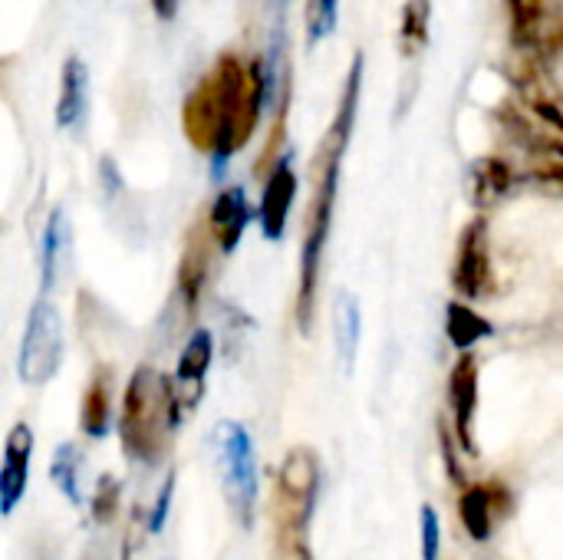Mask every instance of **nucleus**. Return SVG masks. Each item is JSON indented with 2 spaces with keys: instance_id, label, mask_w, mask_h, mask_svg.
<instances>
[{
  "instance_id": "obj_24",
  "label": "nucleus",
  "mask_w": 563,
  "mask_h": 560,
  "mask_svg": "<svg viewBox=\"0 0 563 560\" xmlns=\"http://www.w3.org/2000/svg\"><path fill=\"white\" fill-rule=\"evenodd\" d=\"M205 277H208V254H205L201 244H195V248H188V254L181 261V290L188 297V307L198 304V294L205 287Z\"/></svg>"
},
{
  "instance_id": "obj_28",
  "label": "nucleus",
  "mask_w": 563,
  "mask_h": 560,
  "mask_svg": "<svg viewBox=\"0 0 563 560\" xmlns=\"http://www.w3.org/2000/svg\"><path fill=\"white\" fill-rule=\"evenodd\" d=\"M439 439H442V455H445V462H449V475H452V482L455 485H465V472L459 469V462H455V439H452V432L442 426L439 429Z\"/></svg>"
},
{
  "instance_id": "obj_21",
  "label": "nucleus",
  "mask_w": 563,
  "mask_h": 560,
  "mask_svg": "<svg viewBox=\"0 0 563 560\" xmlns=\"http://www.w3.org/2000/svg\"><path fill=\"white\" fill-rule=\"evenodd\" d=\"M445 317H449V320H445V330H449V340H452V347H455V350H472L478 340L492 337V323H488V320H482L468 304L452 300Z\"/></svg>"
},
{
  "instance_id": "obj_26",
  "label": "nucleus",
  "mask_w": 563,
  "mask_h": 560,
  "mask_svg": "<svg viewBox=\"0 0 563 560\" xmlns=\"http://www.w3.org/2000/svg\"><path fill=\"white\" fill-rule=\"evenodd\" d=\"M419 521H422V560H439V548H442V521H439V512L432 505H422Z\"/></svg>"
},
{
  "instance_id": "obj_2",
  "label": "nucleus",
  "mask_w": 563,
  "mask_h": 560,
  "mask_svg": "<svg viewBox=\"0 0 563 560\" xmlns=\"http://www.w3.org/2000/svg\"><path fill=\"white\" fill-rule=\"evenodd\" d=\"M360 89H363V53L353 56L340 109H336L333 125H330V132H327V139L320 145V155H317V191H313V201H310V221H307V238H303V251H300V284H297V323H300L303 337H310V330H313L320 261H323L327 238H330V228H333L340 168H343V155L350 149V135H353V125H356Z\"/></svg>"
},
{
  "instance_id": "obj_15",
  "label": "nucleus",
  "mask_w": 563,
  "mask_h": 560,
  "mask_svg": "<svg viewBox=\"0 0 563 560\" xmlns=\"http://www.w3.org/2000/svg\"><path fill=\"white\" fill-rule=\"evenodd\" d=\"M73 257V224L66 208H56L43 228V241H40V294H53V287L59 284L63 271L69 267Z\"/></svg>"
},
{
  "instance_id": "obj_4",
  "label": "nucleus",
  "mask_w": 563,
  "mask_h": 560,
  "mask_svg": "<svg viewBox=\"0 0 563 560\" xmlns=\"http://www.w3.org/2000/svg\"><path fill=\"white\" fill-rule=\"evenodd\" d=\"M323 485V469L313 449L297 446L284 455L277 472V492L271 505V560H313L310 525Z\"/></svg>"
},
{
  "instance_id": "obj_18",
  "label": "nucleus",
  "mask_w": 563,
  "mask_h": 560,
  "mask_svg": "<svg viewBox=\"0 0 563 560\" xmlns=\"http://www.w3.org/2000/svg\"><path fill=\"white\" fill-rule=\"evenodd\" d=\"M515 172L505 158H478L468 168V201L475 208H492L511 191Z\"/></svg>"
},
{
  "instance_id": "obj_30",
  "label": "nucleus",
  "mask_w": 563,
  "mask_h": 560,
  "mask_svg": "<svg viewBox=\"0 0 563 560\" xmlns=\"http://www.w3.org/2000/svg\"><path fill=\"white\" fill-rule=\"evenodd\" d=\"M152 10L158 20H172L178 13V0H152Z\"/></svg>"
},
{
  "instance_id": "obj_14",
  "label": "nucleus",
  "mask_w": 563,
  "mask_h": 560,
  "mask_svg": "<svg viewBox=\"0 0 563 560\" xmlns=\"http://www.w3.org/2000/svg\"><path fill=\"white\" fill-rule=\"evenodd\" d=\"M251 221H254V208H251L247 191L241 185L221 188L218 198L211 201V215H208V231H211L218 251L231 254L241 244V238H244Z\"/></svg>"
},
{
  "instance_id": "obj_11",
  "label": "nucleus",
  "mask_w": 563,
  "mask_h": 560,
  "mask_svg": "<svg viewBox=\"0 0 563 560\" xmlns=\"http://www.w3.org/2000/svg\"><path fill=\"white\" fill-rule=\"evenodd\" d=\"M449 406L455 419V442L468 452L478 455L475 446V413H478V360L475 353L462 350L459 363L452 366L449 376Z\"/></svg>"
},
{
  "instance_id": "obj_25",
  "label": "nucleus",
  "mask_w": 563,
  "mask_h": 560,
  "mask_svg": "<svg viewBox=\"0 0 563 560\" xmlns=\"http://www.w3.org/2000/svg\"><path fill=\"white\" fill-rule=\"evenodd\" d=\"M119 492H122V485H119L115 475H99L96 492L89 498V512H92V521L96 525H109L115 518V512H119Z\"/></svg>"
},
{
  "instance_id": "obj_5",
  "label": "nucleus",
  "mask_w": 563,
  "mask_h": 560,
  "mask_svg": "<svg viewBox=\"0 0 563 560\" xmlns=\"http://www.w3.org/2000/svg\"><path fill=\"white\" fill-rule=\"evenodd\" d=\"M214 446L221 459V482H224V498L231 515L244 531L254 528V508H257V455H254V439L251 432L224 419L214 426Z\"/></svg>"
},
{
  "instance_id": "obj_7",
  "label": "nucleus",
  "mask_w": 563,
  "mask_h": 560,
  "mask_svg": "<svg viewBox=\"0 0 563 560\" xmlns=\"http://www.w3.org/2000/svg\"><path fill=\"white\" fill-rule=\"evenodd\" d=\"M455 290L465 300H485L495 290V271H492V254H488V221L475 218L465 224L459 251H455V274H452Z\"/></svg>"
},
{
  "instance_id": "obj_3",
  "label": "nucleus",
  "mask_w": 563,
  "mask_h": 560,
  "mask_svg": "<svg viewBox=\"0 0 563 560\" xmlns=\"http://www.w3.org/2000/svg\"><path fill=\"white\" fill-rule=\"evenodd\" d=\"M181 419L185 416L175 406L172 380L152 366H139L125 386L122 413H119V439L125 455L148 469L158 465Z\"/></svg>"
},
{
  "instance_id": "obj_13",
  "label": "nucleus",
  "mask_w": 563,
  "mask_h": 560,
  "mask_svg": "<svg viewBox=\"0 0 563 560\" xmlns=\"http://www.w3.org/2000/svg\"><path fill=\"white\" fill-rule=\"evenodd\" d=\"M30 452H33V432L26 422H16L7 432L3 459H0V515L10 518L26 492L30 479Z\"/></svg>"
},
{
  "instance_id": "obj_6",
  "label": "nucleus",
  "mask_w": 563,
  "mask_h": 560,
  "mask_svg": "<svg viewBox=\"0 0 563 560\" xmlns=\"http://www.w3.org/2000/svg\"><path fill=\"white\" fill-rule=\"evenodd\" d=\"M66 356V337H63V317L56 304L40 294L30 304L23 340H20V356H16V373L26 386H46Z\"/></svg>"
},
{
  "instance_id": "obj_27",
  "label": "nucleus",
  "mask_w": 563,
  "mask_h": 560,
  "mask_svg": "<svg viewBox=\"0 0 563 560\" xmlns=\"http://www.w3.org/2000/svg\"><path fill=\"white\" fill-rule=\"evenodd\" d=\"M172 495H175V472H168V479H165V485H162V492H158V498H155V508L145 515V518H148L145 528H148L152 535H158V531L165 528L168 512H172Z\"/></svg>"
},
{
  "instance_id": "obj_17",
  "label": "nucleus",
  "mask_w": 563,
  "mask_h": 560,
  "mask_svg": "<svg viewBox=\"0 0 563 560\" xmlns=\"http://www.w3.org/2000/svg\"><path fill=\"white\" fill-rule=\"evenodd\" d=\"M333 340H336V360H340L343 376H353L360 340H363V310H360V300L350 290L336 294V304H333Z\"/></svg>"
},
{
  "instance_id": "obj_9",
  "label": "nucleus",
  "mask_w": 563,
  "mask_h": 560,
  "mask_svg": "<svg viewBox=\"0 0 563 560\" xmlns=\"http://www.w3.org/2000/svg\"><path fill=\"white\" fill-rule=\"evenodd\" d=\"M211 360H214V337L211 330L198 327L181 356H178V366H175V376H172V393H175V406L178 413H191L198 403H201V393H205V376L211 370Z\"/></svg>"
},
{
  "instance_id": "obj_20",
  "label": "nucleus",
  "mask_w": 563,
  "mask_h": 560,
  "mask_svg": "<svg viewBox=\"0 0 563 560\" xmlns=\"http://www.w3.org/2000/svg\"><path fill=\"white\" fill-rule=\"evenodd\" d=\"M429 23H432V3L429 0H406L402 3V20H399L402 56H419L429 46Z\"/></svg>"
},
{
  "instance_id": "obj_29",
  "label": "nucleus",
  "mask_w": 563,
  "mask_h": 560,
  "mask_svg": "<svg viewBox=\"0 0 563 560\" xmlns=\"http://www.w3.org/2000/svg\"><path fill=\"white\" fill-rule=\"evenodd\" d=\"M99 175H102V185H106V195H109V198L122 191V175H119V168H115V162H112V158H102Z\"/></svg>"
},
{
  "instance_id": "obj_10",
  "label": "nucleus",
  "mask_w": 563,
  "mask_h": 560,
  "mask_svg": "<svg viewBox=\"0 0 563 560\" xmlns=\"http://www.w3.org/2000/svg\"><path fill=\"white\" fill-rule=\"evenodd\" d=\"M515 512V498L505 485L488 482V485H468L459 498V515L472 541H488L498 528Z\"/></svg>"
},
{
  "instance_id": "obj_19",
  "label": "nucleus",
  "mask_w": 563,
  "mask_h": 560,
  "mask_svg": "<svg viewBox=\"0 0 563 560\" xmlns=\"http://www.w3.org/2000/svg\"><path fill=\"white\" fill-rule=\"evenodd\" d=\"M82 432L89 439H106L112 429V389H109V376L96 373L82 393Z\"/></svg>"
},
{
  "instance_id": "obj_12",
  "label": "nucleus",
  "mask_w": 563,
  "mask_h": 560,
  "mask_svg": "<svg viewBox=\"0 0 563 560\" xmlns=\"http://www.w3.org/2000/svg\"><path fill=\"white\" fill-rule=\"evenodd\" d=\"M294 198H297L294 152H284L274 162V168H271V178L264 185L261 208H257V221H261V231H264L267 241H280L284 238L287 218H290V208H294Z\"/></svg>"
},
{
  "instance_id": "obj_23",
  "label": "nucleus",
  "mask_w": 563,
  "mask_h": 560,
  "mask_svg": "<svg viewBox=\"0 0 563 560\" xmlns=\"http://www.w3.org/2000/svg\"><path fill=\"white\" fill-rule=\"evenodd\" d=\"M336 17H340V0H307V43L317 46L323 36L333 33L336 26Z\"/></svg>"
},
{
  "instance_id": "obj_8",
  "label": "nucleus",
  "mask_w": 563,
  "mask_h": 560,
  "mask_svg": "<svg viewBox=\"0 0 563 560\" xmlns=\"http://www.w3.org/2000/svg\"><path fill=\"white\" fill-rule=\"evenodd\" d=\"M515 46L534 56H554L561 50V10L554 0H508Z\"/></svg>"
},
{
  "instance_id": "obj_16",
  "label": "nucleus",
  "mask_w": 563,
  "mask_h": 560,
  "mask_svg": "<svg viewBox=\"0 0 563 560\" xmlns=\"http://www.w3.org/2000/svg\"><path fill=\"white\" fill-rule=\"evenodd\" d=\"M89 116V66L82 56H69L59 69V96H56V129L79 132Z\"/></svg>"
},
{
  "instance_id": "obj_22",
  "label": "nucleus",
  "mask_w": 563,
  "mask_h": 560,
  "mask_svg": "<svg viewBox=\"0 0 563 560\" xmlns=\"http://www.w3.org/2000/svg\"><path fill=\"white\" fill-rule=\"evenodd\" d=\"M79 472H82V452L76 442H63L56 446L53 459H49V479L59 488V495H66L73 505H82L79 495Z\"/></svg>"
},
{
  "instance_id": "obj_1",
  "label": "nucleus",
  "mask_w": 563,
  "mask_h": 560,
  "mask_svg": "<svg viewBox=\"0 0 563 560\" xmlns=\"http://www.w3.org/2000/svg\"><path fill=\"white\" fill-rule=\"evenodd\" d=\"M264 112V66L221 56L214 73L185 102L188 142L211 155V178H224L228 162L257 129Z\"/></svg>"
}]
</instances>
